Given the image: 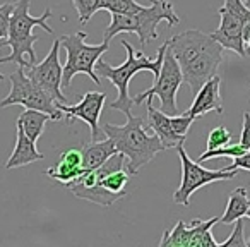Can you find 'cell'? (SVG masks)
<instances>
[{
	"label": "cell",
	"mask_w": 250,
	"mask_h": 247,
	"mask_svg": "<svg viewBox=\"0 0 250 247\" xmlns=\"http://www.w3.org/2000/svg\"><path fill=\"white\" fill-rule=\"evenodd\" d=\"M167 42L180 66L184 83L190 93H197L206 81L218 76L225 48L211 35L201 29H187Z\"/></svg>",
	"instance_id": "1"
},
{
	"label": "cell",
	"mask_w": 250,
	"mask_h": 247,
	"mask_svg": "<svg viewBox=\"0 0 250 247\" xmlns=\"http://www.w3.org/2000/svg\"><path fill=\"white\" fill-rule=\"evenodd\" d=\"M127 122L124 126H115V124H104L101 131L104 136L110 137L115 143L118 153L127 157V170L130 175L139 174L143 167L156 158L158 153L165 151L160 137L156 134H149L146 131V120L143 117H134L132 112L125 113Z\"/></svg>",
	"instance_id": "2"
},
{
	"label": "cell",
	"mask_w": 250,
	"mask_h": 247,
	"mask_svg": "<svg viewBox=\"0 0 250 247\" xmlns=\"http://www.w3.org/2000/svg\"><path fill=\"white\" fill-rule=\"evenodd\" d=\"M31 0H18L14 4V11L9 21V36L0 45L11 46L12 52L7 57H0V64H18V66L28 69L29 66L36 64L35 43L40 40L38 35H33V28L40 26L48 35H53L52 26L48 19L52 18V9L46 7L45 12L38 18L29 14Z\"/></svg>",
	"instance_id": "3"
},
{
	"label": "cell",
	"mask_w": 250,
	"mask_h": 247,
	"mask_svg": "<svg viewBox=\"0 0 250 247\" xmlns=\"http://www.w3.org/2000/svg\"><path fill=\"white\" fill-rule=\"evenodd\" d=\"M125 52H127V59L122 66L113 67L108 62H104L103 59H100L94 66V70L100 77H106L118 91V96L115 101L110 103V108L113 110H120L122 113H129L130 108L134 105V98L129 94V83L137 72H143V70H151L154 74V77H158L163 66L165 52L168 48V42H165L163 45L158 48L156 59H149V57L144 55V52H136L134 46L129 42H122Z\"/></svg>",
	"instance_id": "4"
},
{
	"label": "cell",
	"mask_w": 250,
	"mask_h": 247,
	"mask_svg": "<svg viewBox=\"0 0 250 247\" xmlns=\"http://www.w3.org/2000/svg\"><path fill=\"white\" fill-rule=\"evenodd\" d=\"M167 21L168 26H177L180 18L173 9L170 0H151V4L144 5L141 11L132 14H111V22L104 28L103 42H108L120 33H134L146 46L151 40L158 38V24Z\"/></svg>",
	"instance_id": "5"
},
{
	"label": "cell",
	"mask_w": 250,
	"mask_h": 247,
	"mask_svg": "<svg viewBox=\"0 0 250 247\" xmlns=\"http://www.w3.org/2000/svg\"><path fill=\"white\" fill-rule=\"evenodd\" d=\"M86 38V31L60 36V45L67 53V62L65 66H62V88H70L74 76L77 74H86L94 84H101L94 66L103 57V53L108 52L110 43L101 42L100 45H87Z\"/></svg>",
	"instance_id": "6"
},
{
	"label": "cell",
	"mask_w": 250,
	"mask_h": 247,
	"mask_svg": "<svg viewBox=\"0 0 250 247\" xmlns=\"http://www.w3.org/2000/svg\"><path fill=\"white\" fill-rule=\"evenodd\" d=\"M175 150H177L178 157H180V165H182L180 187L173 192V201L177 204L188 206L190 204L192 194L197 192L201 187L218 180H231L240 172L238 168H235V170H226V168H221V170H208V168L201 167L199 161H194L187 155L184 143L178 144Z\"/></svg>",
	"instance_id": "7"
},
{
	"label": "cell",
	"mask_w": 250,
	"mask_h": 247,
	"mask_svg": "<svg viewBox=\"0 0 250 247\" xmlns=\"http://www.w3.org/2000/svg\"><path fill=\"white\" fill-rule=\"evenodd\" d=\"M9 81H11V93L0 101V108H7L11 105H22L24 108L45 112L52 117L53 122L63 117V112L57 108L55 101L26 76L24 67L19 66L16 72L9 76Z\"/></svg>",
	"instance_id": "8"
},
{
	"label": "cell",
	"mask_w": 250,
	"mask_h": 247,
	"mask_svg": "<svg viewBox=\"0 0 250 247\" xmlns=\"http://www.w3.org/2000/svg\"><path fill=\"white\" fill-rule=\"evenodd\" d=\"M184 83V76H182L180 66H178L177 59H175L173 52L170 46L165 52L163 66L158 74L154 84L149 90L143 91L137 96H134V105H141L147 100H153V96H158L161 101V110L168 115H178L182 113L177 107V91Z\"/></svg>",
	"instance_id": "9"
},
{
	"label": "cell",
	"mask_w": 250,
	"mask_h": 247,
	"mask_svg": "<svg viewBox=\"0 0 250 247\" xmlns=\"http://www.w3.org/2000/svg\"><path fill=\"white\" fill-rule=\"evenodd\" d=\"M219 222L218 216L209 220L195 218L190 225H185L184 222H177V225L171 230L163 233L160 246L161 247H219L212 237V226Z\"/></svg>",
	"instance_id": "10"
},
{
	"label": "cell",
	"mask_w": 250,
	"mask_h": 247,
	"mask_svg": "<svg viewBox=\"0 0 250 247\" xmlns=\"http://www.w3.org/2000/svg\"><path fill=\"white\" fill-rule=\"evenodd\" d=\"M60 38L52 43L48 55L43 59V62L33 64L26 70V76L33 81L38 88H42L53 101L67 103V96L62 93V66L59 60L60 52Z\"/></svg>",
	"instance_id": "11"
},
{
	"label": "cell",
	"mask_w": 250,
	"mask_h": 247,
	"mask_svg": "<svg viewBox=\"0 0 250 247\" xmlns=\"http://www.w3.org/2000/svg\"><path fill=\"white\" fill-rule=\"evenodd\" d=\"M104 101H106V94L98 93V91H89L84 96H81V101L77 105H67L55 101L57 108L67 115L69 120L79 118V120L86 122L91 131V141H98V133H100V117L103 112Z\"/></svg>",
	"instance_id": "12"
},
{
	"label": "cell",
	"mask_w": 250,
	"mask_h": 247,
	"mask_svg": "<svg viewBox=\"0 0 250 247\" xmlns=\"http://www.w3.org/2000/svg\"><path fill=\"white\" fill-rule=\"evenodd\" d=\"M218 14L221 22H219L218 29H214L211 33V36L218 43H221L223 48L231 50V52H235L240 57H245L247 52H245V43H243V28H245V22L236 18V16L226 12L221 7L218 9Z\"/></svg>",
	"instance_id": "13"
},
{
	"label": "cell",
	"mask_w": 250,
	"mask_h": 247,
	"mask_svg": "<svg viewBox=\"0 0 250 247\" xmlns=\"http://www.w3.org/2000/svg\"><path fill=\"white\" fill-rule=\"evenodd\" d=\"M208 112H216V113L223 115L225 108H223V98H221V77L214 76L209 81H206L195 93V98L192 101L190 108L185 110L184 113L190 115L194 118H199L201 115L208 113Z\"/></svg>",
	"instance_id": "14"
},
{
	"label": "cell",
	"mask_w": 250,
	"mask_h": 247,
	"mask_svg": "<svg viewBox=\"0 0 250 247\" xmlns=\"http://www.w3.org/2000/svg\"><path fill=\"white\" fill-rule=\"evenodd\" d=\"M83 174H84L83 150H77V148H70V150L63 151V153L60 155L59 161L46 170L48 177H52L53 180H57V182H62L63 185L76 180V179L81 177Z\"/></svg>",
	"instance_id": "15"
},
{
	"label": "cell",
	"mask_w": 250,
	"mask_h": 247,
	"mask_svg": "<svg viewBox=\"0 0 250 247\" xmlns=\"http://www.w3.org/2000/svg\"><path fill=\"white\" fill-rule=\"evenodd\" d=\"M147 127L160 137L165 150H171V148H177L180 143H185V137L177 136L171 127V115L154 108L151 100H147Z\"/></svg>",
	"instance_id": "16"
},
{
	"label": "cell",
	"mask_w": 250,
	"mask_h": 247,
	"mask_svg": "<svg viewBox=\"0 0 250 247\" xmlns=\"http://www.w3.org/2000/svg\"><path fill=\"white\" fill-rule=\"evenodd\" d=\"M38 160H43V153L38 151L35 141H31L26 136L22 127L16 124V148L9 157V160L5 161V168L12 170V168L24 167V165H29Z\"/></svg>",
	"instance_id": "17"
},
{
	"label": "cell",
	"mask_w": 250,
	"mask_h": 247,
	"mask_svg": "<svg viewBox=\"0 0 250 247\" xmlns=\"http://www.w3.org/2000/svg\"><path fill=\"white\" fill-rule=\"evenodd\" d=\"M118 153L115 143L106 137L104 141H91V144L83 148V168L84 172H89L103 165L110 157Z\"/></svg>",
	"instance_id": "18"
},
{
	"label": "cell",
	"mask_w": 250,
	"mask_h": 247,
	"mask_svg": "<svg viewBox=\"0 0 250 247\" xmlns=\"http://www.w3.org/2000/svg\"><path fill=\"white\" fill-rule=\"evenodd\" d=\"M249 208H250V199H249V194H247V189L236 187L235 191H231V194H229L225 213H223V216L219 218V222H221L223 225H231L236 220L247 216Z\"/></svg>",
	"instance_id": "19"
},
{
	"label": "cell",
	"mask_w": 250,
	"mask_h": 247,
	"mask_svg": "<svg viewBox=\"0 0 250 247\" xmlns=\"http://www.w3.org/2000/svg\"><path fill=\"white\" fill-rule=\"evenodd\" d=\"M48 120H52V117H50L48 113H45V112L26 108V110L18 117V122H16V124H19V126L22 127V131H24L26 136H28L29 139L38 143L40 136H42L43 131H45V126Z\"/></svg>",
	"instance_id": "20"
},
{
	"label": "cell",
	"mask_w": 250,
	"mask_h": 247,
	"mask_svg": "<svg viewBox=\"0 0 250 247\" xmlns=\"http://www.w3.org/2000/svg\"><path fill=\"white\" fill-rule=\"evenodd\" d=\"M141 5L136 0H101L100 11H108L110 14H132L141 11Z\"/></svg>",
	"instance_id": "21"
},
{
	"label": "cell",
	"mask_w": 250,
	"mask_h": 247,
	"mask_svg": "<svg viewBox=\"0 0 250 247\" xmlns=\"http://www.w3.org/2000/svg\"><path fill=\"white\" fill-rule=\"evenodd\" d=\"M243 153H247L245 148H242L240 144H226V146L216 148V150H208L199 157V161H206V160H214V158H221V157H228V158H238Z\"/></svg>",
	"instance_id": "22"
},
{
	"label": "cell",
	"mask_w": 250,
	"mask_h": 247,
	"mask_svg": "<svg viewBox=\"0 0 250 247\" xmlns=\"http://www.w3.org/2000/svg\"><path fill=\"white\" fill-rule=\"evenodd\" d=\"M100 2L101 0H72V5L77 11L81 24L86 26L91 21V18L100 11Z\"/></svg>",
	"instance_id": "23"
},
{
	"label": "cell",
	"mask_w": 250,
	"mask_h": 247,
	"mask_svg": "<svg viewBox=\"0 0 250 247\" xmlns=\"http://www.w3.org/2000/svg\"><path fill=\"white\" fill-rule=\"evenodd\" d=\"M229 141H231V134H229V131L226 127H214L208 136V150L226 146V144H229Z\"/></svg>",
	"instance_id": "24"
},
{
	"label": "cell",
	"mask_w": 250,
	"mask_h": 247,
	"mask_svg": "<svg viewBox=\"0 0 250 247\" xmlns=\"http://www.w3.org/2000/svg\"><path fill=\"white\" fill-rule=\"evenodd\" d=\"M195 122L194 117L187 113H178V115H171V127H173L175 134L180 137H187L188 131H190V126Z\"/></svg>",
	"instance_id": "25"
},
{
	"label": "cell",
	"mask_w": 250,
	"mask_h": 247,
	"mask_svg": "<svg viewBox=\"0 0 250 247\" xmlns=\"http://www.w3.org/2000/svg\"><path fill=\"white\" fill-rule=\"evenodd\" d=\"M235 230L231 232V235L225 240L219 242V247H247V239L243 235V218L236 220Z\"/></svg>",
	"instance_id": "26"
},
{
	"label": "cell",
	"mask_w": 250,
	"mask_h": 247,
	"mask_svg": "<svg viewBox=\"0 0 250 247\" xmlns=\"http://www.w3.org/2000/svg\"><path fill=\"white\" fill-rule=\"evenodd\" d=\"M12 11H14V4L0 5V40H5L9 36V21H11ZM2 79H4V76L0 74V81Z\"/></svg>",
	"instance_id": "27"
},
{
	"label": "cell",
	"mask_w": 250,
	"mask_h": 247,
	"mask_svg": "<svg viewBox=\"0 0 250 247\" xmlns=\"http://www.w3.org/2000/svg\"><path fill=\"white\" fill-rule=\"evenodd\" d=\"M238 144L242 148H245L247 151L250 150V112H243V126Z\"/></svg>",
	"instance_id": "28"
},
{
	"label": "cell",
	"mask_w": 250,
	"mask_h": 247,
	"mask_svg": "<svg viewBox=\"0 0 250 247\" xmlns=\"http://www.w3.org/2000/svg\"><path fill=\"white\" fill-rule=\"evenodd\" d=\"M226 170H235V168H238V170H249L250 172V151H247V153H243L242 157L238 158H233V163L228 165V167H225Z\"/></svg>",
	"instance_id": "29"
},
{
	"label": "cell",
	"mask_w": 250,
	"mask_h": 247,
	"mask_svg": "<svg viewBox=\"0 0 250 247\" xmlns=\"http://www.w3.org/2000/svg\"><path fill=\"white\" fill-rule=\"evenodd\" d=\"M245 52H247V53H250V38L245 42Z\"/></svg>",
	"instance_id": "30"
},
{
	"label": "cell",
	"mask_w": 250,
	"mask_h": 247,
	"mask_svg": "<svg viewBox=\"0 0 250 247\" xmlns=\"http://www.w3.org/2000/svg\"><path fill=\"white\" fill-rule=\"evenodd\" d=\"M247 216H249V218H250V208H249V211H247Z\"/></svg>",
	"instance_id": "31"
},
{
	"label": "cell",
	"mask_w": 250,
	"mask_h": 247,
	"mask_svg": "<svg viewBox=\"0 0 250 247\" xmlns=\"http://www.w3.org/2000/svg\"><path fill=\"white\" fill-rule=\"evenodd\" d=\"M247 246H249V247H250V239H249V240H247Z\"/></svg>",
	"instance_id": "32"
},
{
	"label": "cell",
	"mask_w": 250,
	"mask_h": 247,
	"mask_svg": "<svg viewBox=\"0 0 250 247\" xmlns=\"http://www.w3.org/2000/svg\"><path fill=\"white\" fill-rule=\"evenodd\" d=\"M249 151H250V150H249Z\"/></svg>",
	"instance_id": "33"
}]
</instances>
